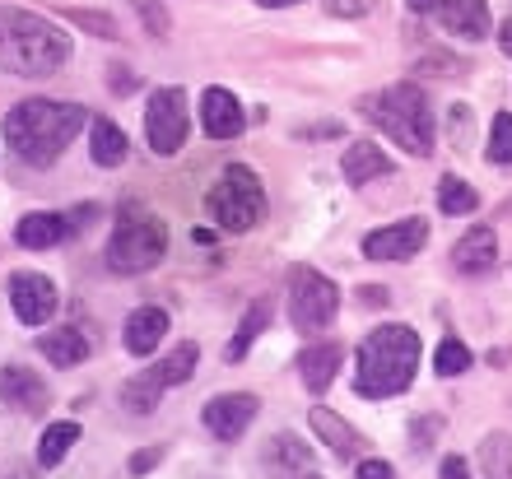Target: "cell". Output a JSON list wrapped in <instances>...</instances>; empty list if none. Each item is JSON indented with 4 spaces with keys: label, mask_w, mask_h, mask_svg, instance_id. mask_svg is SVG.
Wrapping results in <instances>:
<instances>
[{
    "label": "cell",
    "mask_w": 512,
    "mask_h": 479,
    "mask_svg": "<svg viewBox=\"0 0 512 479\" xmlns=\"http://www.w3.org/2000/svg\"><path fill=\"white\" fill-rule=\"evenodd\" d=\"M354 479H396V470H391L387 461H359Z\"/></svg>",
    "instance_id": "obj_37"
},
{
    "label": "cell",
    "mask_w": 512,
    "mask_h": 479,
    "mask_svg": "<svg viewBox=\"0 0 512 479\" xmlns=\"http://www.w3.org/2000/svg\"><path fill=\"white\" fill-rule=\"evenodd\" d=\"M210 219L229 233H252L266 219V187L247 163H229L210 187Z\"/></svg>",
    "instance_id": "obj_6"
},
{
    "label": "cell",
    "mask_w": 512,
    "mask_h": 479,
    "mask_svg": "<svg viewBox=\"0 0 512 479\" xmlns=\"http://www.w3.org/2000/svg\"><path fill=\"white\" fill-rule=\"evenodd\" d=\"M187 131H191V112H187V89L177 84H163L154 89L145 103V135H149V149L173 159L177 149L187 145Z\"/></svg>",
    "instance_id": "obj_8"
},
{
    "label": "cell",
    "mask_w": 512,
    "mask_h": 479,
    "mask_svg": "<svg viewBox=\"0 0 512 479\" xmlns=\"http://www.w3.org/2000/svg\"><path fill=\"white\" fill-rule=\"evenodd\" d=\"M475 131V117H471V107L466 103H457L452 107V145L457 149H466V135Z\"/></svg>",
    "instance_id": "obj_35"
},
{
    "label": "cell",
    "mask_w": 512,
    "mask_h": 479,
    "mask_svg": "<svg viewBox=\"0 0 512 479\" xmlns=\"http://www.w3.org/2000/svg\"><path fill=\"white\" fill-rule=\"evenodd\" d=\"M438 205H443V214H475L480 191H475L471 182H461L457 173H447L443 182H438Z\"/></svg>",
    "instance_id": "obj_28"
},
{
    "label": "cell",
    "mask_w": 512,
    "mask_h": 479,
    "mask_svg": "<svg viewBox=\"0 0 512 479\" xmlns=\"http://www.w3.org/2000/svg\"><path fill=\"white\" fill-rule=\"evenodd\" d=\"M438 433H443V419H438V414H424V419L415 424V452L419 456L429 452V442L438 438Z\"/></svg>",
    "instance_id": "obj_36"
},
{
    "label": "cell",
    "mask_w": 512,
    "mask_h": 479,
    "mask_svg": "<svg viewBox=\"0 0 512 479\" xmlns=\"http://www.w3.org/2000/svg\"><path fill=\"white\" fill-rule=\"evenodd\" d=\"M312 466V447H303V442L294 438V433H275V438L266 442V470L270 475H294V470H308Z\"/></svg>",
    "instance_id": "obj_24"
},
{
    "label": "cell",
    "mask_w": 512,
    "mask_h": 479,
    "mask_svg": "<svg viewBox=\"0 0 512 479\" xmlns=\"http://www.w3.org/2000/svg\"><path fill=\"white\" fill-rule=\"evenodd\" d=\"M196 363H201V349H196V340H182V345H173V354L159 363V373H163V382H168V386H182V382H191Z\"/></svg>",
    "instance_id": "obj_29"
},
{
    "label": "cell",
    "mask_w": 512,
    "mask_h": 479,
    "mask_svg": "<svg viewBox=\"0 0 512 479\" xmlns=\"http://www.w3.org/2000/svg\"><path fill=\"white\" fill-rule=\"evenodd\" d=\"M66 238H75V228H70L66 214H52V210H33L14 224V242L28 247V252H47V247H56Z\"/></svg>",
    "instance_id": "obj_15"
},
{
    "label": "cell",
    "mask_w": 512,
    "mask_h": 479,
    "mask_svg": "<svg viewBox=\"0 0 512 479\" xmlns=\"http://www.w3.org/2000/svg\"><path fill=\"white\" fill-rule=\"evenodd\" d=\"M489 163H499V168L512 163V112H499V117H494V131H489Z\"/></svg>",
    "instance_id": "obj_32"
},
{
    "label": "cell",
    "mask_w": 512,
    "mask_h": 479,
    "mask_svg": "<svg viewBox=\"0 0 512 479\" xmlns=\"http://www.w3.org/2000/svg\"><path fill=\"white\" fill-rule=\"evenodd\" d=\"M84 107L80 103H52V98H24L5 112V140L28 168H52L66 145L80 135Z\"/></svg>",
    "instance_id": "obj_1"
},
{
    "label": "cell",
    "mask_w": 512,
    "mask_h": 479,
    "mask_svg": "<svg viewBox=\"0 0 512 479\" xmlns=\"http://www.w3.org/2000/svg\"><path fill=\"white\" fill-rule=\"evenodd\" d=\"M38 349H42V359L52 363V368H75V363L89 359V335L80 331V326H56V331L38 335Z\"/></svg>",
    "instance_id": "obj_19"
},
{
    "label": "cell",
    "mask_w": 512,
    "mask_h": 479,
    "mask_svg": "<svg viewBox=\"0 0 512 479\" xmlns=\"http://www.w3.org/2000/svg\"><path fill=\"white\" fill-rule=\"evenodd\" d=\"M480 475L485 479H512V433H489L480 442Z\"/></svg>",
    "instance_id": "obj_26"
},
{
    "label": "cell",
    "mask_w": 512,
    "mask_h": 479,
    "mask_svg": "<svg viewBox=\"0 0 512 479\" xmlns=\"http://www.w3.org/2000/svg\"><path fill=\"white\" fill-rule=\"evenodd\" d=\"M266 326H270V303H266V298H261V303H252V312H247V317L238 321V335H233V340H229V349H224V359H229V363H238V359H243V354H247V349L256 345V335L266 331Z\"/></svg>",
    "instance_id": "obj_27"
},
{
    "label": "cell",
    "mask_w": 512,
    "mask_h": 479,
    "mask_svg": "<svg viewBox=\"0 0 512 479\" xmlns=\"http://www.w3.org/2000/svg\"><path fill=\"white\" fill-rule=\"evenodd\" d=\"M499 47H503V56H512V19L499 28Z\"/></svg>",
    "instance_id": "obj_43"
},
{
    "label": "cell",
    "mask_w": 512,
    "mask_h": 479,
    "mask_svg": "<svg viewBox=\"0 0 512 479\" xmlns=\"http://www.w3.org/2000/svg\"><path fill=\"white\" fill-rule=\"evenodd\" d=\"M256 5H266V10H284V5H298V0H256Z\"/></svg>",
    "instance_id": "obj_44"
},
{
    "label": "cell",
    "mask_w": 512,
    "mask_h": 479,
    "mask_svg": "<svg viewBox=\"0 0 512 479\" xmlns=\"http://www.w3.org/2000/svg\"><path fill=\"white\" fill-rule=\"evenodd\" d=\"M308 419H312V433L322 438V447H331V452H336L340 461H354V456H359V452L368 447V442L359 438V433H354V428L345 424V419H340L336 410H326V405H317V410H312Z\"/></svg>",
    "instance_id": "obj_18"
},
{
    "label": "cell",
    "mask_w": 512,
    "mask_h": 479,
    "mask_svg": "<svg viewBox=\"0 0 512 479\" xmlns=\"http://www.w3.org/2000/svg\"><path fill=\"white\" fill-rule=\"evenodd\" d=\"M499 238H494V228L489 224H475L471 233H461L457 247H452V266L457 275H471V280H485L499 270Z\"/></svg>",
    "instance_id": "obj_13"
},
{
    "label": "cell",
    "mask_w": 512,
    "mask_h": 479,
    "mask_svg": "<svg viewBox=\"0 0 512 479\" xmlns=\"http://www.w3.org/2000/svg\"><path fill=\"white\" fill-rule=\"evenodd\" d=\"M163 391H168L163 373H159V368H145V373H135L131 382L122 386V410H126V414H140V419H145V414L159 410Z\"/></svg>",
    "instance_id": "obj_23"
},
{
    "label": "cell",
    "mask_w": 512,
    "mask_h": 479,
    "mask_svg": "<svg viewBox=\"0 0 512 479\" xmlns=\"http://www.w3.org/2000/svg\"><path fill=\"white\" fill-rule=\"evenodd\" d=\"M0 405L19 414H42L52 405V386L24 363H5L0 368Z\"/></svg>",
    "instance_id": "obj_12"
},
{
    "label": "cell",
    "mask_w": 512,
    "mask_h": 479,
    "mask_svg": "<svg viewBox=\"0 0 512 479\" xmlns=\"http://www.w3.org/2000/svg\"><path fill=\"white\" fill-rule=\"evenodd\" d=\"M10 307L24 326H47V321L56 317L61 298H56V284L47 280V275H38V270H14L10 275Z\"/></svg>",
    "instance_id": "obj_9"
},
{
    "label": "cell",
    "mask_w": 512,
    "mask_h": 479,
    "mask_svg": "<svg viewBox=\"0 0 512 479\" xmlns=\"http://www.w3.org/2000/svg\"><path fill=\"white\" fill-rule=\"evenodd\" d=\"M163 335H168V312L163 307H135L131 317H126L122 345H126V354L145 359V354H154L163 345Z\"/></svg>",
    "instance_id": "obj_17"
},
{
    "label": "cell",
    "mask_w": 512,
    "mask_h": 479,
    "mask_svg": "<svg viewBox=\"0 0 512 479\" xmlns=\"http://www.w3.org/2000/svg\"><path fill=\"white\" fill-rule=\"evenodd\" d=\"M443 479H471V466H466V456H447V461H443Z\"/></svg>",
    "instance_id": "obj_41"
},
{
    "label": "cell",
    "mask_w": 512,
    "mask_h": 479,
    "mask_svg": "<svg viewBox=\"0 0 512 479\" xmlns=\"http://www.w3.org/2000/svg\"><path fill=\"white\" fill-rule=\"evenodd\" d=\"M373 5L378 0H326V10L336 19H364V14H373Z\"/></svg>",
    "instance_id": "obj_34"
},
{
    "label": "cell",
    "mask_w": 512,
    "mask_h": 479,
    "mask_svg": "<svg viewBox=\"0 0 512 479\" xmlns=\"http://www.w3.org/2000/svg\"><path fill=\"white\" fill-rule=\"evenodd\" d=\"M433 373H443V377L471 373V349L461 345L457 335H447L443 345H438V354H433Z\"/></svg>",
    "instance_id": "obj_30"
},
{
    "label": "cell",
    "mask_w": 512,
    "mask_h": 479,
    "mask_svg": "<svg viewBox=\"0 0 512 479\" xmlns=\"http://www.w3.org/2000/svg\"><path fill=\"white\" fill-rule=\"evenodd\" d=\"M419 368V335L410 326H378L359 345V373H354V396L387 400L410 391Z\"/></svg>",
    "instance_id": "obj_3"
},
{
    "label": "cell",
    "mask_w": 512,
    "mask_h": 479,
    "mask_svg": "<svg viewBox=\"0 0 512 479\" xmlns=\"http://www.w3.org/2000/svg\"><path fill=\"white\" fill-rule=\"evenodd\" d=\"M429 242V219H401V224H387V228H373L364 238V256L368 261H410V256L424 252Z\"/></svg>",
    "instance_id": "obj_11"
},
{
    "label": "cell",
    "mask_w": 512,
    "mask_h": 479,
    "mask_svg": "<svg viewBox=\"0 0 512 479\" xmlns=\"http://www.w3.org/2000/svg\"><path fill=\"white\" fill-rule=\"evenodd\" d=\"M75 442H80V424H75V419L52 424L47 433H42V442H38V466L42 470H56L70 456V447H75Z\"/></svg>",
    "instance_id": "obj_25"
},
{
    "label": "cell",
    "mask_w": 512,
    "mask_h": 479,
    "mask_svg": "<svg viewBox=\"0 0 512 479\" xmlns=\"http://www.w3.org/2000/svg\"><path fill=\"white\" fill-rule=\"evenodd\" d=\"M340 359H345V349L336 340H317V345H308L298 354V377H303V386H308L312 396H322L326 386L336 382Z\"/></svg>",
    "instance_id": "obj_16"
},
{
    "label": "cell",
    "mask_w": 512,
    "mask_h": 479,
    "mask_svg": "<svg viewBox=\"0 0 512 479\" xmlns=\"http://www.w3.org/2000/svg\"><path fill=\"white\" fill-rule=\"evenodd\" d=\"M163 252H168V224L145 205H126L112 224L103 261L112 275H145L163 261Z\"/></svg>",
    "instance_id": "obj_5"
},
{
    "label": "cell",
    "mask_w": 512,
    "mask_h": 479,
    "mask_svg": "<svg viewBox=\"0 0 512 479\" xmlns=\"http://www.w3.org/2000/svg\"><path fill=\"white\" fill-rule=\"evenodd\" d=\"M340 173H345V182H350V187H368L373 177L396 173V163H391L378 145H368V140H359V145L345 149V159H340Z\"/></svg>",
    "instance_id": "obj_20"
},
{
    "label": "cell",
    "mask_w": 512,
    "mask_h": 479,
    "mask_svg": "<svg viewBox=\"0 0 512 479\" xmlns=\"http://www.w3.org/2000/svg\"><path fill=\"white\" fill-rule=\"evenodd\" d=\"M66 19L75 28H84V33L103 38V42H117V38H122V24H117L112 14H103V10H66Z\"/></svg>",
    "instance_id": "obj_31"
},
{
    "label": "cell",
    "mask_w": 512,
    "mask_h": 479,
    "mask_svg": "<svg viewBox=\"0 0 512 479\" xmlns=\"http://www.w3.org/2000/svg\"><path fill=\"white\" fill-rule=\"evenodd\" d=\"M256 414H261V400L256 396H247V391H224V396L205 400L201 424L210 428L219 442H238V438H247V428L256 424Z\"/></svg>",
    "instance_id": "obj_10"
},
{
    "label": "cell",
    "mask_w": 512,
    "mask_h": 479,
    "mask_svg": "<svg viewBox=\"0 0 512 479\" xmlns=\"http://www.w3.org/2000/svg\"><path fill=\"white\" fill-rule=\"evenodd\" d=\"M340 312V289L326 280L322 270H294L289 280V321L298 335H322Z\"/></svg>",
    "instance_id": "obj_7"
},
{
    "label": "cell",
    "mask_w": 512,
    "mask_h": 479,
    "mask_svg": "<svg viewBox=\"0 0 512 479\" xmlns=\"http://www.w3.org/2000/svg\"><path fill=\"white\" fill-rule=\"evenodd\" d=\"M201 126H205L210 140H233V135H243L247 112H243V103H238L229 89L210 84V89L201 94Z\"/></svg>",
    "instance_id": "obj_14"
},
{
    "label": "cell",
    "mask_w": 512,
    "mask_h": 479,
    "mask_svg": "<svg viewBox=\"0 0 512 479\" xmlns=\"http://www.w3.org/2000/svg\"><path fill=\"white\" fill-rule=\"evenodd\" d=\"M405 5H410L415 14H438V10L447 5V0H405Z\"/></svg>",
    "instance_id": "obj_42"
},
{
    "label": "cell",
    "mask_w": 512,
    "mask_h": 479,
    "mask_svg": "<svg viewBox=\"0 0 512 479\" xmlns=\"http://www.w3.org/2000/svg\"><path fill=\"white\" fill-rule=\"evenodd\" d=\"M303 479H322V475H303Z\"/></svg>",
    "instance_id": "obj_45"
},
{
    "label": "cell",
    "mask_w": 512,
    "mask_h": 479,
    "mask_svg": "<svg viewBox=\"0 0 512 479\" xmlns=\"http://www.w3.org/2000/svg\"><path fill=\"white\" fill-rule=\"evenodd\" d=\"M135 10H140V19L149 24V38H168V14H163L159 0H135Z\"/></svg>",
    "instance_id": "obj_33"
},
{
    "label": "cell",
    "mask_w": 512,
    "mask_h": 479,
    "mask_svg": "<svg viewBox=\"0 0 512 479\" xmlns=\"http://www.w3.org/2000/svg\"><path fill=\"white\" fill-rule=\"evenodd\" d=\"M126 154H131V140L122 135V126L108 117H98L94 126H89V159H94L98 168H122Z\"/></svg>",
    "instance_id": "obj_22"
},
{
    "label": "cell",
    "mask_w": 512,
    "mask_h": 479,
    "mask_svg": "<svg viewBox=\"0 0 512 479\" xmlns=\"http://www.w3.org/2000/svg\"><path fill=\"white\" fill-rule=\"evenodd\" d=\"M70 61V38L52 19L0 5V70L19 80H47Z\"/></svg>",
    "instance_id": "obj_2"
},
{
    "label": "cell",
    "mask_w": 512,
    "mask_h": 479,
    "mask_svg": "<svg viewBox=\"0 0 512 479\" xmlns=\"http://www.w3.org/2000/svg\"><path fill=\"white\" fill-rule=\"evenodd\" d=\"M364 112H368V121H378L396 145L410 149L415 159H429L433 154V112H429V94L419 84H410V80L391 84V89L368 98Z\"/></svg>",
    "instance_id": "obj_4"
},
{
    "label": "cell",
    "mask_w": 512,
    "mask_h": 479,
    "mask_svg": "<svg viewBox=\"0 0 512 479\" xmlns=\"http://www.w3.org/2000/svg\"><path fill=\"white\" fill-rule=\"evenodd\" d=\"M159 447H149V452H140V456H131V475H145V470H154L159 466Z\"/></svg>",
    "instance_id": "obj_39"
},
{
    "label": "cell",
    "mask_w": 512,
    "mask_h": 479,
    "mask_svg": "<svg viewBox=\"0 0 512 479\" xmlns=\"http://www.w3.org/2000/svg\"><path fill=\"white\" fill-rule=\"evenodd\" d=\"M359 303L364 307H387L391 298H387V289H378V284H364V289H359Z\"/></svg>",
    "instance_id": "obj_40"
},
{
    "label": "cell",
    "mask_w": 512,
    "mask_h": 479,
    "mask_svg": "<svg viewBox=\"0 0 512 479\" xmlns=\"http://www.w3.org/2000/svg\"><path fill=\"white\" fill-rule=\"evenodd\" d=\"M135 84H140V75H131L126 66H112V94H131Z\"/></svg>",
    "instance_id": "obj_38"
},
{
    "label": "cell",
    "mask_w": 512,
    "mask_h": 479,
    "mask_svg": "<svg viewBox=\"0 0 512 479\" xmlns=\"http://www.w3.org/2000/svg\"><path fill=\"white\" fill-rule=\"evenodd\" d=\"M443 28L452 38H485L489 33V0H447L443 10H438Z\"/></svg>",
    "instance_id": "obj_21"
}]
</instances>
